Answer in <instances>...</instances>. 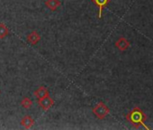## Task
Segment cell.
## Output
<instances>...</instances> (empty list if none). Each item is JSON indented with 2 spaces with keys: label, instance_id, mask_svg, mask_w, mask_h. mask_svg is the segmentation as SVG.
<instances>
[{
  "label": "cell",
  "instance_id": "6da1fadb",
  "mask_svg": "<svg viewBox=\"0 0 153 130\" xmlns=\"http://www.w3.org/2000/svg\"><path fill=\"white\" fill-rule=\"evenodd\" d=\"M38 104L44 111H47L54 105V100L49 95V96H46L42 99H38Z\"/></svg>",
  "mask_w": 153,
  "mask_h": 130
},
{
  "label": "cell",
  "instance_id": "7a4b0ae2",
  "mask_svg": "<svg viewBox=\"0 0 153 130\" xmlns=\"http://www.w3.org/2000/svg\"><path fill=\"white\" fill-rule=\"evenodd\" d=\"M108 112V109L106 108V107L102 104V103H99L97 106H96L94 108H93V113L98 117V118H104L105 116L107 114Z\"/></svg>",
  "mask_w": 153,
  "mask_h": 130
},
{
  "label": "cell",
  "instance_id": "3957f363",
  "mask_svg": "<svg viewBox=\"0 0 153 130\" xmlns=\"http://www.w3.org/2000/svg\"><path fill=\"white\" fill-rule=\"evenodd\" d=\"M49 90L44 87V86H41L40 88H38L34 92H33V96L37 99H42L46 96H49Z\"/></svg>",
  "mask_w": 153,
  "mask_h": 130
},
{
  "label": "cell",
  "instance_id": "277c9868",
  "mask_svg": "<svg viewBox=\"0 0 153 130\" xmlns=\"http://www.w3.org/2000/svg\"><path fill=\"white\" fill-rule=\"evenodd\" d=\"M41 38H42L41 35L36 31H33L30 34H28L27 42L29 43H31L32 45H35V44H37L41 41Z\"/></svg>",
  "mask_w": 153,
  "mask_h": 130
},
{
  "label": "cell",
  "instance_id": "5b68a950",
  "mask_svg": "<svg viewBox=\"0 0 153 130\" xmlns=\"http://www.w3.org/2000/svg\"><path fill=\"white\" fill-rule=\"evenodd\" d=\"M21 125H22L25 128L29 129V128H31V127L34 125V119H33L31 116L26 115V116H25V117L22 118V120H21Z\"/></svg>",
  "mask_w": 153,
  "mask_h": 130
},
{
  "label": "cell",
  "instance_id": "8992f818",
  "mask_svg": "<svg viewBox=\"0 0 153 130\" xmlns=\"http://www.w3.org/2000/svg\"><path fill=\"white\" fill-rule=\"evenodd\" d=\"M61 3L59 0H46L45 6L51 10V11H55L60 7Z\"/></svg>",
  "mask_w": 153,
  "mask_h": 130
},
{
  "label": "cell",
  "instance_id": "52a82bcc",
  "mask_svg": "<svg viewBox=\"0 0 153 130\" xmlns=\"http://www.w3.org/2000/svg\"><path fill=\"white\" fill-rule=\"evenodd\" d=\"M93 3L96 4L98 7H99V14H98V17L101 18L102 17V11L103 8L108 4L109 0H92Z\"/></svg>",
  "mask_w": 153,
  "mask_h": 130
},
{
  "label": "cell",
  "instance_id": "ba28073f",
  "mask_svg": "<svg viewBox=\"0 0 153 130\" xmlns=\"http://www.w3.org/2000/svg\"><path fill=\"white\" fill-rule=\"evenodd\" d=\"M8 34H9L8 28L3 23H0V39L6 38Z\"/></svg>",
  "mask_w": 153,
  "mask_h": 130
},
{
  "label": "cell",
  "instance_id": "9c48e42d",
  "mask_svg": "<svg viewBox=\"0 0 153 130\" xmlns=\"http://www.w3.org/2000/svg\"><path fill=\"white\" fill-rule=\"evenodd\" d=\"M33 100H32L31 99L27 98V97L24 98V99H22V101H21V106H22L23 108H25V109L31 108L33 107Z\"/></svg>",
  "mask_w": 153,
  "mask_h": 130
},
{
  "label": "cell",
  "instance_id": "30bf717a",
  "mask_svg": "<svg viewBox=\"0 0 153 130\" xmlns=\"http://www.w3.org/2000/svg\"><path fill=\"white\" fill-rule=\"evenodd\" d=\"M131 119L132 122H135V123H138V122H140L142 120V115L139 112V111H135L131 114Z\"/></svg>",
  "mask_w": 153,
  "mask_h": 130
}]
</instances>
